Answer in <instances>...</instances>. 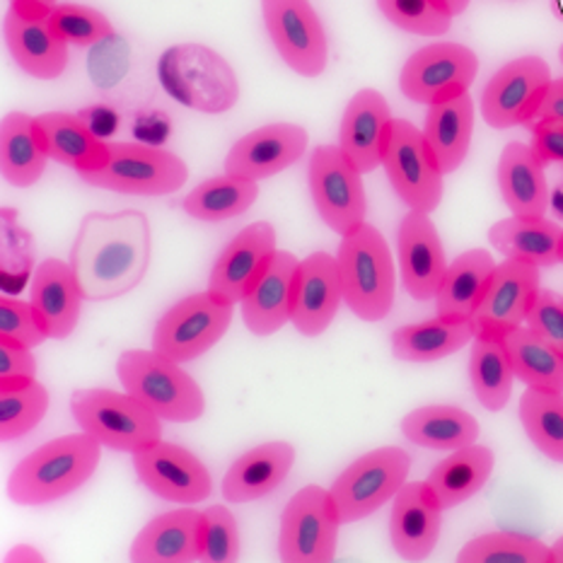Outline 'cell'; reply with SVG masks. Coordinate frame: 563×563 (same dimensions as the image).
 I'll return each instance as SVG.
<instances>
[{"label": "cell", "instance_id": "1", "mask_svg": "<svg viewBox=\"0 0 563 563\" xmlns=\"http://www.w3.org/2000/svg\"><path fill=\"white\" fill-rule=\"evenodd\" d=\"M153 262L151 220L141 211H92L80 220L70 266L85 300H117L136 290Z\"/></svg>", "mask_w": 563, "mask_h": 563}, {"label": "cell", "instance_id": "2", "mask_svg": "<svg viewBox=\"0 0 563 563\" xmlns=\"http://www.w3.org/2000/svg\"><path fill=\"white\" fill-rule=\"evenodd\" d=\"M102 443L90 433H68L30 452L8 479V496L18 506H48L76 494L100 467Z\"/></svg>", "mask_w": 563, "mask_h": 563}, {"label": "cell", "instance_id": "3", "mask_svg": "<svg viewBox=\"0 0 563 563\" xmlns=\"http://www.w3.org/2000/svg\"><path fill=\"white\" fill-rule=\"evenodd\" d=\"M336 262L346 308L363 322H383L397 292L395 262L383 232L371 223L349 232L341 238Z\"/></svg>", "mask_w": 563, "mask_h": 563}, {"label": "cell", "instance_id": "4", "mask_svg": "<svg viewBox=\"0 0 563 563\" xmlns=\"http://www.w3.org/2000/svg\"><path fill=\"white\" fill-rule=\"evenodd\" d=\"M157 78L175 102L201 114H225L240 100L235 68L216 48L199 42L165 48L157 60Z\"/></svg>", "mask_w": 563, "mask_h": 563}, {"label": "cell", "instance_id": "5", "mask_svg": "<svg viewBox=\"0 0 563 563\" xmlns=\"http://www.w3.org/2000/svg\"><path fill=\"white\" fill-rule=\"evenodd\" d=\"M119 383L169 423L203 419L206 395L181 363L155 349H129L117 361Z\"/></svg>", "mask_w": 563, "mask_h": 563}, {"label": "cell", "instance_id": "6", "mask_svg": "<svg viewBox=\"0 0 563 563\" xmlns=\"http://www.w3.org/2000/svg\"><path fill=\"white\" fill-rule=\"evenodd\" d=\"M70 413L80 431L90 433L109 450L136 455L163 440L161 416L129 391L107 387L76 389L70 397Z\"/></svg>", "mask_w": 563, "mask_h": 563}, {"label": "cell", "instance_id": "7", "mask_svg": "<svg viewBox=\"0 0 563 563\" xmlns=\"http://www.w3.org/2000/svg\"><path fill=\"white\" fill-rule=\"evenodd\" d=\"M411 472V455L404 448L385 445L365 452L341 472L329 494L344 525L371 518L401 492Z\"/></svg>", "mask_w": 563, "mask_h": 563}, {"label": "cell", "instance_id": "8", "mask_svg": "<svg viewBox=\"0 0 563 563\" xmlns=\"http://www.w3.org/2000/svg\"><path fill=\"white\" fill-rule=\"evenodd\" d=\"M189 165L173 151L145 143H109L107 163L82 181L114 194L167 196L187 185Z\"/></svg>", "mask_w": 563, "mask_h": 563}, {"label": "cell", "instance_id": "9", "mask_svg": "<svg viewBox=\"0 0 563 563\" xmlns=\"http://www.w3.org/2000/svg\"><path fill=\"white\" fill-rule=\"evenodd\" d=\"M341 518L329 488L310 484L284 508L278 556L286 563H332L339 549Z\"/></svg>", "mask_w": 563, "mask_h": 563}, {"label": "cell", "instance_id": "10", "mask_svg": "<svg viewBox=\"0 0 563 563\" xmlns=\"http://www.w3.org/2000/svg\"><path fill=\"white\" fill-rule=\"evenodd\" d=\"M383 167L389 185L409 211L433 213L443 201V169L428 145L423 131L407 119H391Z\"/></svg>", "mask_w": 563, "mask_h": 563}, {"label": "cell", "instance_id": "11", "mask_svg": "<svg viewBox=\"0 0 563 563\" xmlns=\"http://www.w3.org/2000/svg\"><path fill=\"white\" fill-rule=\"evenodd\" d=\"M235 305L220 300L211 290L173 305L153 329V346L177 363L196 361L228 334Z\"/></svg>", "mask_w": 563, "mask_h": 563}, {"label": "cell", "instance_id": "12", "mask_svg": "<svg viewBox=\"0 0 563 563\" xmlns=\"http://www.w3.org/2000/svg\"><path fill=\"white\" fill-rule=\"evenodd\" d=\"M310 194L317 213L336 235H349L365 223L368 199L363 173L339 145H317L310 155Z\"/></svg>", "mask_w": 563, "mask_h": 563}, {"label": "cell", "instance_id": "13", "mask_svg": "<svg viewBox=\"0 0 563 563\" xmlns=\"http://www.w3.org/2000/svg\"><path fill=\"white\" fill-rule=\"evenodd\" d=\"M552 68L540 56H520L500 66L482 92L479 109L492 129L530 126L552 85Z\"/></svg>", "mask_w": 563, "mask_h": 563}, {"label": "cell", "instance_id": "14", "mask_svg": "<svg viewBox=\"0 0 563 563\" xmlns=\"http://www.w3.org/2000/svg\"><path fill=\"white\" fill-rule=\"evenodd\" d=\"M479 56L457 42H433L411 54L399 73V90L416 104H438L470 92Z\"/></svg>", "mask_w": 563, "mask_h": 563}, {"label": "cell", "instance_id": "15", "mask_svg": "<svg viewBox=\"0 0 563 563\" xmlns=\"http://www.w3.org/2000/svg\"><path fill=\"white\" fill-rule=\"evenodd\" d=\"M262 15L284 64L302 78H320L329 64V42L310 0H262Z\"/></svg>", "mask_w": 563, "mask_h": 563}, {"label": "cell", "instance_id": "16", "mask_svg": "<svg viewBox=\"0 0 563 563\" xmlns=\"http://www.w3.org/2000/svg\"><path fill=\"white\" fill-rule=\"evenodd\" d=\"M139 482L157 498L179 506H196L213 494V479L206 464L191 450L161 440L133 455Z\"/></svg>", "mask_w": 563, "mask_h": 563}, {"label": "cell", "instance_id": "17", "mask_svg": "<svg viewBox=\"0 0 563 563\" xmlns=\"http://www.w3.org/2000/svg\"><path fill=\"white\" fill-rule=\"evenodd\" d=\"M540 272V266L520 260L500 262L472 314L474 334L504 339L512 329L522 327L542 288Z\"/></svg>", "mask_w": 563, "mask_h": 563}, {"label": "cell", "instance_id": "18", "mask_svg": "<svg viewBox=\"0 0 563 563\" xmlns=\"http://www.w3.org/2000/svg\"><path fill=\"white\" fill-rule=\"evenodd\" d=\"M276 240V228L266 220H256L240 230L216 260L208 276V290L220 300L240 305L272 264L278 252Z\"/></svg>", "mask_w": 563, "mask_h": 563}, {"label": "cell", "instance_id": "19", "mask_svg": "<svg viewBox=\"0 0 563 563\" xmlns=\"http://www.w3.org/2000/svg\"><path fill=\"white\" fill-rule=\"evenodd\" d=\"M310 136L305 126L276 121L238 139L225 155V173L250 181L276 177L296 165L308 151Z\"/></svg>", "mask_w": 563, "mask_h": 563}, {"label": "cell", "instance_id": "20", "mask_svg": "<svg viewBox=\"0 0 563 563\" xmlns=\"http://www.w3.org/2000/svg\"><path fill=\"white\" fill-rule=\"evenodd\" d=\"M401 286L413 300H433L448 272L445 247L431 213L409 211L397 232Z\"/></svg>", "mask_w": 563, "mask_h": 563}, {"label": "cell", "instance_id": "21", "mask_svg": "<svg viewBox=\"0 0 563 563\" xmlns=\"http://www.w3.org/2000/svg\"><path fill=\"white\" fill-rule=\"evenodd\" d=\"M341 302H344V288H341L336 254L314 252L300 260L290 317L298 334L308 339L322 336L332 327Z\"/></svg>", "mask_w": 563, "mask_h": 563}, {"label": "cell", "instance_id": "22", "mask_svg": "<svg viewBox=\"0 0 563 563\" xmlns=\"http://www.w3.org/2000/svg\"><path fill=\"white\" fill-rule=\"evenodd\" d=\"M48 12L12 5L3 22L5 46L15 64L36 80H56L68 68V44L48 22Z\"/></svg>", "mask_w": 563, "mask_h": 563}, {"label": "cell", "instance_id": "23", "mask_svg": "<svg viewBox=\"0 0 563 563\" xmlns=\"http://www.w3.org/2000/svg\"><path fill=\"white\" fill-rule=\"evenodd\" d=\"M443 530V506L426 482H407L391 500L389 542L404 561H426Z\"/></svg>", "mask_w": 563, "mask_h": 563}, {"label": "cell", "instance_id": "24", "mask_svg": "<svg viewBox=\"0 0 563 563\" xmlns=\"http://www.w3.org/2000/svg\"><path fill=\"white\" fill-rule=\"evenodd\" d=\"M391 109L383 92L363 88L351 97L339 129V148L363 175H371L383 165L387 133L391 126Z\"/></svg>", "mask_w": 563, "mask_h": 563}, {"label": "cell", "instance_id": "25", "mask_svg": "<svg viewBox=\"0 0 563 563\" xmlns=\"http://www.w3.org/2000/svg\"><path fill=\"white\" fill-rule=\"evenodd\" d=\"M300 260L292 252L278 250L250 296L242 305V322L254 336H274L292 317V296Z\"/></svg>", "mask_w": 563, "mask_h": 563}, {"label": "cell", "instance_id": "26", "mask_svg": "<svg viewBox=\"0 0 563 563\" xmlns=\"http://www.w3.org/2000/svg\"><path fill=\"white\" fill-rule=\"evenodd\" d=\"M30 298L48 339L64 341L76 332L85 296L70 262L46 260L36 266L30 284Z\"/></svg>", "mask_w": 563, "mask_h": 563}, {"label": "cell", "instance_id": "27", "mask_svg": "<svg viewBox=\"0 0 563 563\" xmlns=\"http://www.w3.org/2000/svg\"><path fill=\"white\" fill-rule=\"evenodd\" d=\"M292 464H296V448L286 440H272V443L247 450L232 462L223 476L220 492L225 504H254L274 494L288 479Z\"/></svg>", "mask_w": 563, "mask_h": 563}, {"label": "cell", "instance_id": "28", "mask_svg": "<svg viewBox=\"0 0 563 563\" xmlns=\"http://www.w3.org/2000/svg\"><path fill=\"white\" fill-rule=\"evenodd\" d=\"M203 510L181 506L153 518L131 542L133 563H189L201 556Z\"/></svg>", "mask_w": 563, "mask_h": 563}, {"label": "cell", "instance_id": "29", "mask_svg": "<svg viewBox=\"0 0 563 563\" xmlns=\"http://www.w3.org/2000/svg\"><path fill=\"white\" fill-rule=\"evenodd\" d=\"M498 189L512 216L544 218L549 211V185L544 165L537 161L532 145L512 141L498 161Z\"/></svg>", "mask_w": 563, "mask_h": 563}, {"label": "cell", "instance_id": "30", "mask_svg": "<svg viewBox=\"0 0 563 563\" xmlns=\"http://www.w3.org/2000/svg\"><path fill=\"white\" fill-rule=\"evenodd\" d=\"M52 157L36 117L10 112L0 124V173L8 185L30 189L46 173Z\"/></svg>", "mask_w": 563, "mask_h": 563}, {"label": "cell", "instance_id": "31", "mask_svg": "<svg viewBox=\"0 0 563 563\" xmlns=\"http://www.w3.org/2000/svg\"><path fill=\"white\" fill-rule=\"evenodd\" d=\"M423 136L431 145L443 175H452L464 165L474 136V100L470 92L428 107Z\"/></svg>", "mask_w": 563, "mask_h": 563}, {"label": "cell", "instance_id": "32", "mask_svg": "<svg viewBox=\"0 0 563 563\" xmlns=\"http://www.w3.org/2000/svg\"><path fill=\"white\" fill-rule=\"evenodd\" d=\"M563 228L554 220L510 216L488 230V242L506 260H520L540 268L561 264Z\"/></svg>", "mask_w": 563, "mask_h": 563}, {"label": "cell", "instance_id": "33", "mask_svg": "<svg viewBox=\"0 0 563 563\" xmlns=\"http://www.w3.org/2000/svg\"><path fill=\"white\" fill-rule=\"evenodd\" d=\"M494 467V450L474 443L467 448L452 450L443 462H438L431 470L426 484L431 486V492L435 494L443 510H450L479 494L488 484V479H492Z\"/></svg>", "mask_w": 563, "mask_h": 563}, {"label": "cell", "instance_id": "34", "mask_svg": "<svg viewBox=\"0 0 563 563\" xmlns=\"http://www.w3.org/2000/svg\"><path fill=\"white\" fill-rule=\"evenodd\" d=\"M36 121H40L48 157L54 163L76 169L80 177L95 173L107 163L109 143L97 136L80 117L46 112L36 117Z\"/></svg>", "mask_w": 563, "mask_h": 563}, {"label": "cell", "instance_id": "35", "mask_svg": "<svg viewBox=\"0 0 563 563\" xmlns=\"http://www.w3.org/2000/svg\"><path fill=\"white\" fill-rule=\"evenodd\" d=\"M401 435L409 443L428 450H460L479 440V421L470 411L452 404H428L404 416Z\"/></svg>", "mask_w": 563, "mask_h": 563}, {"label": "cell", "instance_id": "36", "mask_svg": "<svg viewBox=\"0 0 563 563\" xmlns=\"http://www.w3.org/2000/svg\"><path fill=\"white\" fill-rule=\"evenodd\" d=\"M472 320L438 314L433 320L399 327L391 334V353L404 363H435L474 341Z\"/></svg>", "mask_w": 563, "mask_h": 563}, {"label": "cell", "instance_id": "37", "mask_svg": "<svg viewBox=\"0 0 563 563\" xmlns=\"http://www.w3.org/2000/svg\"><path fill=\"white\" fill-rule=\"evenodd\" d=\"M496 260L486 250H470L460 254L448 266L443 284L435 296L438 314L472 320L476 305L484 298V290L496 272Z\"/></svg>", "mask_w": 563, "mask_h": 563}, {"label": "cell", "instance_id": "38", "mask_svg": "<svg viewBox=\"0 0 563 563\" xmlns=\"http://www.w3.org/2000/svg\"><path fill=\"white\" fill-rule=\"evenodd\" d=\"M470 383L476 401L486 411H504L512 395L516 371L508 356L504 339L474 336L470 356Z\"/></svg>", "mask_w": 563, "mask_h": 563}, {"label": "cell", "instance_id": "39", "mask_svg": "<svg viewBox=\"0 0 563 563\" xmlns=\"http://www.w3.org/2000/svg\"><path fill=\"white\" fill-rule=\"evenodd\" d=\"M256 199H260V181L232 177L225 173L194 187L181 199V208H185L187 216L203 220V223H220V220L247 213Z\"/></svg>", "mask_w": 563, "mask_h": 563}, {"label": "cell", "instance_id": "40", "mask_svg": "<svg viewBox=\"0 0 563 563\" xmlns=\"http://www.w3.org/2000/svg\"><path fill=\"white\" fill-rule=\"evenodd\" d=\"M512 371L522 385L544 391H563V353L549 346L528 324L504 336Z\"/></svg>", "mask_w": 563, "mask_h": 563}, {"label": "cell", "instance_id": "41", "mask_svg": "<svg viewBox=\"0 0 563 563\" xmlns=\"http://www.w3.org/2000/svg\"><path fill=\"white\" fill-rule=\"evenodd\" d=\"M520 423L544 457L563 464V391L528 387L520 397Z\"/></svg>", "mask_w": 563, "mask_h": 563}, {"label": "cell", "instance_id": "42", "mask_svg": "<svg viewBox=\"0 0 563 563\" xmlns=\"http://www.w3.org/2000/svg\"><path fill=\"white\" fill-rule=\"evenodd\" d=\"M460 563H552V547L518 532H486L460 549Z\"/></svg>", "mask_w": 563, "mask_h": 563}, {"label": "cell", "instance_id": "43", "mask_svg": "<svg viewBox=\"0 0 563 563\" xmlns=\"http://www.w3.org/2000/svg\"><path fill=\"white\" fill-rule=\"evenodd\" d=\"M48 404H52V395L40 379L0 387V440L8 443L34 431L44 421Z\"/></svg>", "mask_w": 563, "mask_h": 563}, {"label": "cell", "instance_id": "44", "mask_svg": "<svg viewBox=\"0 0 563 563\" xmlns=\"http://www.w3.org/2000/svg\"><path fill=\"white\" fill-rule=\"evenodd\" d=\"M377 8L401 32L431 40L445 36L455 20L443 0H377Z\"/></svg>", "mask_w": 563, "mask_h": 563}, {"label": "cell", "instance_id": "45", "mask_svg": "<svg viewBox=\"0 0 563 563\" xmlns=\"http://www.w3.org/2000/svg\"><path fill=\"white\" fill-rule=\"evenodd\" d=\"M46 18L68 46H97L114 36L112 20L90 5L58 3Z\"/></svg>", "mask_w": 563, "mask_h": 563}, {"label": "cell", "instance_id": "46", "mask_svg": "<svg viewBox=\"0 0 563 563\" xmlns=\"http://www.w3.org/2000/svg\"><path fill=\"white\" fill-rule=\"evenodd\" d=\"M242 554L240 525L228 506H208L201 516V556L208 563H235Z\"/></svg>", "mask_w": 563, "mask_h": 563}, {"label": "cell", "instance_id": "47", "mask_svg": "<svg viewBox=\"0 0 563 563\" xmlns=\"http://www.w3.org/2000/svg\"><path fill=\"white\" fill-rule=\"evenodd\" d=\"M0 339H10L20 346L36 349L44 344L48 334L32 302L3 296L0 298Z\"/></svg>", "mask_w": 563, "mask_h": 563}, {"label": "cell", "instance_id": "48", "mask_svg": "<svg viewBox=\"0 0 563 563\" xmlns=\"http://www.w3.org/2000/svg\"><path fill=\"white\" fill-rule=\"evenodd\" d=\"M525 324H528L537 336L544 339L549 346H554L559 353H563V298H559L554 290L540 288Z\"/></svg>", "mask_w": 563, "mask_h": 563}, {"label": "cell", "instance_id": "49", "mask_svg": "<svg viewBox=\"0 0 563 563\" xmlns=\"http://www.w3.org/2000/svg\"><path fill=\"white\" fill-rule=\"evenodd\" d=\"M36 379L34 351L10 339H0V387H15Z\"/></svg>", "mask_w": 563, "mask_h": 563}, {"label": "cell", "instance_id": "50", "mask_svg": "<svg viewBox=\"0 0 563 563\" xmlns=\"http://www.w3.org/2000/svg\"><path fill=\"white\" fill-rule=\"evenodd\" d=\"M15 256V266L3 276V284L10 278V274H20L22 280L30 276L32 272V260H34V242L30 238L27 230L18 228V223L10 225V211H5L3 218V262Z\"/></svg>", "mask_w": 563, "mask_h": 563}, {"label": "cell", "instance_id": "51", "mask_svg": "<svg viewBox=\"0 0 563 563\" xmlns=\"http://www.w3.org/2000/svg\"><path fill=\"white\" fill-rule=\"evenodd\" d=\"M532 153L544 167L563 165V121L537 119L532 121Z\"/></svg>", "mask_w": 563, "mask_h": 563}, {"label": "cell", "instance_id": "52", "mask_svg": "<svg viewBox=\"0 0 563 563\" xmlns=\"http://www.w3.org/2000/svg\"><path fill=\"white\" fill-rule=\"evenodd\" d=\"M537 119L563 121V78H554L552 85H549L544 102L540 107V112H537Z\"/></svg>", "mask_w": 563, "mask_h": 563}, {"label": "cell", "instance_id": "53", "mask_svg": "<svg viewBox=\"0 0 563 563\" xmlns=\"http://www.w3.org/2000/svg\"><path fill=\"white\" fill-rule=\"evenodd\" d=\"M5 561L8 563H44L46 556L32 544H18L5 554Z\"/></svg>", "mask_w": 563, "mask_h": 563}, {"label": "cell", "instance_id": "54", "mask_svg": "<svg viewBox=\"0 0 563 563\" xmlns=\"http://www.w3.org/2000/svg\"><path fill=\"white\" fill-rule=\"evenodd\" d=\"M12 5L30 12H48L58 5V0H12Z\"/></svg>", "mask_w": 563, "mask_h": 563}, {"label": "cell", "instance_id": "55", "mask_svg": "<svg viewBox=\"0 0 563 563\" xmlns=\"http://www.w3.org/2000/svg\"><path fill=\"white\" fill-rule=\"evenodd\" d=\"M443 3L450 8V12H452V18H460L464 10L470 8V3L472 0H443Z\"/></svg>", "mask_w": 563, "mask_h": 563}, {"label": "cell", "instance_id": "56", "mask_svg": "<svg viewBox=\"0 0 563 563\" xmlns=\"http://www.w3.org/2000/svg\"><path fill=\"white\" fill-rule=\"evenodd\" d=\"M552 563H563V534L552 544Z\"/></svg>", "mask_w": 563, "mask_h": 563}, {"label": "cell", "instance_id": "57", "mask_svg": "<svg viewBox=\"0 0 563 563\" xmlns=\"http://www.w3.org/2000/svg\"><path fill=\"white\" fill-rule=\"evenodd\" d=\"M559 58H561V66H563V44H561V48H559Z\"/></svg>", "mask_w": 563, "mask_h": 563}, {"label": "cell", "instance_id": "58", "mask_svg": "<svg viewBox=\"0 0 563 563\" xmlns=\"http://www.w3.org/2000/svg\"><path fill=\"white\" fill-rule=\"evenodd\" d=\"M561 264H563V238H561Z\"/></svg>", "mask_w": 563, "mask_h": 563}]
</instances>
